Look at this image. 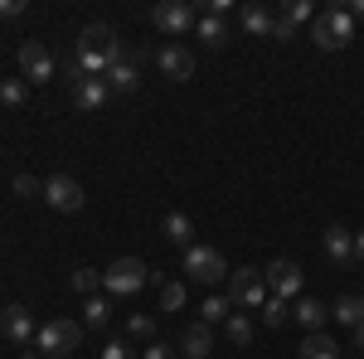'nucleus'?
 Instances as JSON below:
<instances>
[{
	"label": "nucleus",
	"mask_w": 364,
	"mask_h": 359,
	"mask_svg": "<svg viewBox=\"0 0 364 359\" xmlns=\"http://www.w3.org/2000/svg\"><path fill=\"white\" fill-rule=\"evenodd\" d=\"M107 316H112V306L102 301V296H87V301H83V326L97 331V326H107Z\"/></svg>",
	"instance_id": "b1692460"
},
{
	"label": "nucleus",
	"mask_w": 364,
	"mask_h": 359,
	"mask_svg": "<svg viewBox=\"0 0 364 359\" xmlns=\"http://www.w3.org/2000/svg\"><path fill=\"white\" fill-rule=\"evenodd\" d=\"M25 359H44V355H25Z\"/></svg>",
	"instance_id": "58836bf2"
},
{
	"label": "nucleus",
	"mask_w": 364,
	"mask_h": 359,
	"mask_svg": "<svg viewBox=\"0 0 364 359\" xmlns=\"http://www.w3.org/2000/svg\"><path fill=\"white\" fill-rule=\"evenodd\" d=\"M97 286H102V272H73V291H83V296H92V291H97Z\"/></svg>",
	"instance_id": "c756f323"
},
{
	"label": "nucleus",
	"mask_w": 364,
	"mask_h": 359,
	"mask_svg": "<svg viewBox=\"0 0 364 359\" xmlns=\"http://www.w3.org/2000/svg\"><path fill=\"white\" fill-rule=\"evenodd\" d=\"M355 345H360V355H364V321L355 326Z\"/></svg>",
	"instance_id": "4c0bfd02"
},
{
	"label": "nucleus",
	"mask_w": 364,
	"mask_h": 359,
	"mask_svg": "<svg viewBox=\"0 0 364 359\" xmlns=\"http://www.w3.org/2000/svg\"><path fill=\"white\" fill-rule=\"evenodd\" d=\"M20 78L25 83H54V54L39 39H25L20 44Z\"/></svg>",
	"instance_id": "1a4fd4ad"
},
{
	"label": "nucleus",
	"mask_w": 364,
	"mask_h": 359,
	"mask_svg": "<svg viewBox=\"0 0 364 359\" xmlns=\"http://www.w3.org/2000/svg\"><path fill=\"white\" fill-rule=\"evenodd\" d=\"M262 321H267V326H282V321H287V301L267 296V301H262Z\"/></svg>",
	"instance_id": "7c9ffc66"
},
{
	"label": "nucleus",
	"mask_w": 364,
	"mask_h": 359,
	"mask_svg": "<svg viewBox=\"0 0 364 359\" xmlns=\"http://www.w3.org/2000/svg\"><path fill=\"white\" fill-rule=\"evenodd\" d=\"M345 10H350V20H364V0H350Z\"/></svg>",
	"instance_id": "c9c22d12"
},
{
	"label": "nucleus",
	"mask_w": 364,
	"mask_h": 359,
	"mask_svg": "<svg viewBox=\"0 0 364 359\" xmlns=\"http://www.w3.org/2000/svg\"><path fill=\"white\" fill-rule=\"evenodd\" d=\"M73 58H78V68H83L87 78H102L112 63H122V58H127V49H122V39H117L112 25H87L83 34H78Z\"/></svg>",
	"instance_id": "f257e3e1"
},
{
	"label": "nucleus",
	"mask_w": 364,
	"mask_h": 359,
	"mask_svg": "<svg viewBox=\"0 0 364 359\" xmlns=\"http://www.w3.org/2000/svg\"><path fill=\"white\" fill-rule=\"evenodd\" d=\"M291 316L306 326V335H316V331H326V306L321 301H311V296H296V306H291Z\"/></svg>",
	"instance_id": "6ab92c4d"
},
{
	"label": "nucleus",
	"mask_w": 364,
	"mask_h": 359,
	"mask_svg": "<svg viewBox=\"0 0 364 359\" xmlns=\"http://www.w3.org/2000/svg\"><path fill=\"white\" fill-rule=\"evenodd\" d=\"M156 277H151V267L141 262V257H117L112 267L102 272V286L112 291V296H136L141 286H151Z\"/></svg>",
	"instance_id": "20e7f679"
},
{
	"label": "nucleus",
	"mask_w": 364,
	"mask_h": 359,
	"mask_svg": "<svg viewBox=\"0 0 364 359\" xmlns=\"http://www.w3.org/2000/svg\"><path fill=\"white\" fill-rule=\"evenodd\" d=\"M102 359H136V355H132L127 340H112V345H102Z\"/></svg>",
	"instance_id": "473e14b6"
},
{
	"label": "nucleus",
	"mask_w": 364,
	"mask_h": 359,
	"mask_svg": "<svg viewBox=\"0 0 364 359\" xmlns=\"http://www.w3.org/2000/svg\"><path fill=\"white\" fill-rule=\"evenodd\" d=\"M73 102H78L83 112H97V107H107V102H112V87L102 83V78H83V83L73 87Z\"/></svg>",
	"instance_id": "dca6fc26"
},
{
	"label": "nucleus",
	"mask_w": 364,
	"mask_h": 359,
	"mask_svg": "<svg viewBox=\"0 0 364 359\" xmlns=\"http://www.w3.org/2000/svg\"><path fill=\"white\" fill-rule=\"evenodd\" d=\"M34 194H44V185L34 175H15V199H34Z\"/></svg>",
	"instance_id": "2f4dec72"
},
{
	"label": "nucleus",
	"mask_w": 364,
	"mask_h": 359,
	"mask_svg": "<svg viewBox=\"0 0 364 359\" xmlns=\"http://www.w3.org/2000/svg\"><path fill=\"white\" fill-rule=\"evenodd\" d=\"M195 5H185V0H166V5H156V10H151V25L161 29V34H170V39H175V34H190V29H195Z\"/></svg>",
	"instance_id": "6e6552de"
},
{
	"label": "nucleus",
	"mask_w": 364,
	"mask_h": 359,
	"mask_svg": "<svg viewBox=\"0 0 364 359\" xmlns=\"http://www.w3.org/2000/svg\"><path fill=\"white\" fill-rule=\"evenodd\" d=\"M156 63H161V73L175 78V83H185V78L195 73V54H190L185 44H166V49L156 54Z\"/></svg>",
	"instance_id": "f8f14e48"
},
{
	"label": "nucleus",
	"mask_w": 364,
	"mask_h": 359,
	"mask_svg": "<svg viewBox=\"0 0 364 359\" xmlns=\"http://www.w3.org/2000/svg\"><path fill=\"white\" fill-rule=\"evenodd\" d=\"M321 10L311 5V0H291V5H282L277 10V25H272V39H296V29L311 25Z\"/></svg>",
	"instance_id": "9b49d317"
},
{
	"label": "nucleus",
	"mask_w": 364,
	"mask_h": 359,
	"mask_svg": "<svg viewBox=\"0 0 364 359\" xmlns=\"http://www.w3.org/2000/svg\"><path fill=\"white\" fill-rule=\"evenodd\" d=\"M355 262H364V233H355Z\"/></svg>",
	"instance_id": "e433bc0d"
},
{
	"label": "nucleus",
	"mask_w": 364,
	"mask_h": 359,
	"mask_svg": "<svg viewBox=\"0 0 364 359\" xmlns=\"http://www.w3.org/2000/svg\"><path fill=\"white\" fill-rule=\"evenodd\" d=\"M321 248H326V257H331L336 267H350V262H355V233L340 228V223H331L326 238H321Z\"/></svg>",
	"instance_id": "ddd939ff"
},
{
	"label": "nucleus",
	"mask_w": 364,
	"mask_h": 359,
	"mask_svg": "<svg viewBox=\"0 0 364 359\" xmlns=\"http://www.w3.org/2000/svg\"><path fill=\"white\" fill-rule=\"evenodd\" d=\"M185 306V286L180 282H161V311H180Z\"/></svg>",
	"instance_id": "c85d7f7f"
},
{
	"label": "nucleus",
	"mask_w": 364,
	"mask_h": 359,
	"mask_svg": "<svg viewBox=\"0 0 364 359\" xmlns=\"http://www.w3.org/2000/svg\"><path fill=\"white\" fill-rule=\"evenodd\" d=\"M340 359H355V355H340Z\"/></svg>",
	"instance_id": "ea45409f"
},
{
	"label": "nucleus",
	"mask_w": 364,
	"mask_h": 359,
	"mask_svg": "<svg viewBox=\"0 0 364 359\" xmlns=\"http://www.w3.org/2000/svg\"><path fill=\"white\" fill-rule=\"evenodd\" d=\"M44 199L54 204L58 214H78V209H83V185H78L73 175H49V180H44Z\"/></svg>",
	"instance_id": "9d476101"
},
{
	"label": "nucleus",
	"mask_w": 364,
	"mask_h": 359,
	"mask_svg": "<svg viewBox=\"0 0 364 359\" xmlns=\"http://www.w3.org/2000/svg\"><path fill=\"white\" fill-rule=\"evenodd\" d=\"M224 331H228V340H233V345H248V340H252V321L243 316V311H233V316L224 321Z\"/></svg>",
	"instance_id": "393cba45"
},
{
	"label": "nucleus",
	"mask_w": 364,
	"mask_h": 359,
	"mask_svg": "<svg viewBox=\"0 0 364 359\" xmlns=\"http://www.w3.org/2000/svg\"><path fill=\"white\" fill-rule=\"evenodd\" d=\"M228 316H233L228 296H204V326H219V321H228Z\"/></svg>",
	"instance_id": "bb28decb"
},
{
	"label": "nucleus",
	"mask_w": 364,
	"mask_h": 359,
	"mask_svg": "<svg viewBox=\"0 0 364 359\" xmlns=\"http://www.w3.org/2000/svg\"><path fill=\"white\" fill-rule=\"evenodd\" d=\"M257 301H267V282H262V272H252V267H243V272H228V306H243V311H252Z\"/></svg>",
	"instance_id": "0eeeda50"
},
{
	"label": "nucleus",
	"mask_w": 364,
	"mask_h": 359,
	"mask_svg": "<svg viewBox=\"0 0 364 359\" xmlns=\"http://www.w3.org/2000/svg\"><path fill=\"white\" fill-rule=\"evenodd\" d=\"M195 34L209 44V49H219V44H228V25H224V15H214V10H204L195 20Z\"/></svg>",
	"instance_id": "a211bd4d"
},
{
	"label": "nucleus",
	"mask_w": 364,
	"mask_h": 359,
	"mask_svg": "<svg viewBox=\"0 0 364 359\" xmlns=\"http://www.w3.org/2000/svg\"><path fill=\"white\" fill-rule=\"evenodd\" d=\"M102 83L112 87V97H127V92H136V63H132V58L112 63V68L102 73Z\"/></svg>",
	"instance_id": "f3484780"
},
{
	"label": "nucleus",
	"mask_w": 364,
	"mask_h": 359,
	"mask_svg": "<svg viewBox=\"0 0 364 359\" xmlns=\"http://www.w3.org/2000/svg\"><path fill=\"white\" fill-rule=\"evenodd\" d=\"M83 345V321H68V316H54V321H44L39 331H34V350L49 359H63L73 355Z\"/></svg>",
	"instance_id": "f03ea898"
},
{
	"label": "nucleus",
	"mask_w": 364,
	"mask_h": 359,
	"mask_svg": "<svg viewBox=\"0 0 364 359\" xmlns=\"http://www.w3.org/2000/svg\"><path fill=\"white\" fill-rule=\"evenodd\" d=\"M311 39L321 44V49H345L350 39H355V20H350V10H340V5H331V10H321L316 20H311Z\"/></svg>",
	"instance_id": "7ed1b4c3"
},
{
	"label": "nucleus",
	"mask_w": 364,
	"mask_h": 359,
	"mask_svg": "<svg viewBox=\"0 0 364 359\" xmlns=\"http://www.w3.org/2000/svg\"><path fill=\"white\" fill-rule=\"evenodd\" d=\"M272 25H277L272 10H262V5H248V10H243V29L257 34V39H272Z\"/></svg>",
	"instance_id": "4be33fe9"
},
{
	"label": "nucleus",
	"mask_w": 364,
	"mask_h": 359,
	"mask_svg": "<svg viewBox=\"0 0 364 359\" xmlns=\"http://www.w3.org/2000/svg\"><path fill=\"white\" fill-rule=\"evenodd\" d=\"M185 272L195 277V282H204V286H214V282H228V262L219 248H190L185 252Z\"/></svg>",
	"instance_id": "423d86ee"
},
{
	"label": "nucleus",
	"mask_w": 364,
	"mask_h": 359,
	"mask_svg": "<svg viewBox=\"0 0 364 359\" xmlns=\"http://www.w3.org/2000/svg\"><path fill=\"white\" fill-rule=\"evenodd\" d=\"M360 301H364V296H360Z\"/></svg>",
	"instance_id": "a19ab883"
},
{
	"label": "nucleus",
	"mask_w": 364,
	"mask_h": 359,
	"mask_svg": "<svg viewBox=\"0 0 364 359\" xmlns=\"http://www.w3.org/2000/svg\"><path fill=\"white\" fill-rule=\"evenodd\" d=\"M296 359H340V350H336V340H331L326 331H316V335H306V340H301Z\"/></svg>",
	"instance_id": "aec40b11"
},
{
	"label": "nucleus",
	"mask_w": 364,
	"mask_h": 359,
	"mask_svg": "<svg viewBox=\"0 0 364 359\" xmlns=\"http://www.w3.org/2000/svg\"><path fill=\"white\" fill-rule=\"evenodd\" d=\"M262 282H267V296H277V301H296L301 296V267L287 262V257L267 262L262 267Z\"/></svg>",
	"instance_id": "39448f33"
},
{
	"label": "nucleus",
	"mask_w": 364,
	"mask_h": 359,
	"mask_svg": "<svg viewBox=\"0 0 364 359\" xmlns=\"http://www.w3.org/2000/svg\"><path fill=\"white\" fill-rule=\"evenodd\" d=\"M331 316H336L340 326H360V321H364V301H360V296H340Z\"/></svg>",
	"instance_id": "5701e85b"
},
{
	"label": "nucleus",
	"mask_w": 364,
	"mask_h": 359,
	"mask_svg": "<svg viewBox=\"0 0 364 359\" xmlns=\"http://www.w3.org/2000/svg\"><path fill=\"white\" fill-rule=\"evenodd\" d=\"M25 97H29V83H25V78H5V83H0V102L25 107Z\"/></svg>",
	"instance_id": "a878e982"
},
{
	"label": "nucleus",
	"mask_w": 364,
	"mask_h": 359,
	"mask_svg": "<svg viewBox=\"0 0 364 359\" xmlns=\"http://www.w3.org/2000/svg\"><path fill=\"white\" fill-rule=\"evenodd\" d=\"M25 10V0H0V20H10V15H20Z\"/></svg>",
	"instance_id": "f704fd0d"
},
{
	"label": "nucleus",
	"mask_w": 364,
	"mask_h": 359,
	"mask_svg": "<svg viewBox=\"0 0 364 359\" xmlns=\"http://www.w3.org/2000/svg\"><path fill=\"white\" fill-rule=\"evenodd\" d=\"M0 331L10 335L15 345H25V340H34V331H39V326L29 321L25 306H5V311H0Z\"/></svg>",
	"instance_id": "4468645a"
},
{
	"label": "nucleus",
	"mask_w": 364,
	"mask_h": 359,
	"mask_svg": "<svg viewBox=\"0 0 364 359\" xmlns=\"http://www.w3.org/2000/svg\"><path fill=\"white\" fill-rule=\"evenodd\" d=\"M209 350H214V326H190V331L180 335V355L185 359H209Z\"/></svg>",
	"instance_id": "2eb2a0df"
},
{
	"label": "nucleus",
	"mask_w": 364,
	"mask_h": 359,
	"mask_svg": "<svg viewBox=\"0 0 364 359\" xmlns=\"http://www.w3.org/2000/svg\"><path fill=\"white\" fill-rule=\"evenodd\" d=\"M161 228H166V238H170V243H180L185 252L195 248V223L185 219V214H166V223H161Z\"/></svg>",
	"instance_id": "412c9836"
},
{
	"label": "nucleus",
	"mask_w": 364,
	"mask_h": 359,
	"mask_svg": "<svg viewBox=\"0 0 364 359\" xmlns=\"http://www.w3.org/2000/svg\"><path fill=\"white\" fill-rule=\"evenodd\" d=\"M141 359H180V355H175L170 345H161V340H156V345H146V350H141Z\"/></svg>",
	"instance_id": "72a5a7b5"
},
{
	"label": "nucleus",
	"mask_w": 364,
	"mask_h": 359,
	"mask_svg": "<svg viewBox=\"0 0 364 359\" xmlns=\"http://www.w3.org/2000/svg\"><path fill=\"white\" fill-rule=\"evenodd\" d=\"M127 335H132V340H146V345H156V321H151V316H132V321H127Z\"/></svg>",
	"instance_id": "cd10ccee"
}]
</instances>
